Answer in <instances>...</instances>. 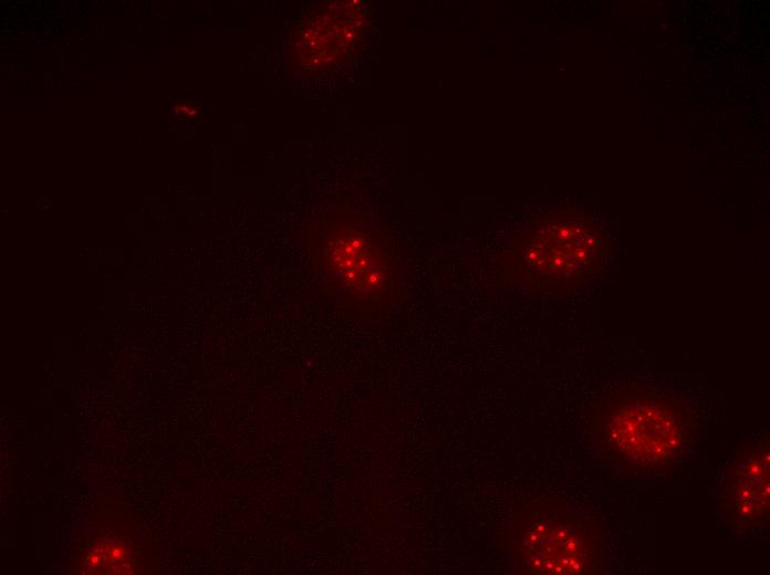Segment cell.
Masks as SVG:
<instances>
[{
  "mask_svg": "<svg viewBox=\"0 0 770 575\" xmlns=\"http://www.w3.org/2000/svg\"><path fill=\"white\" fill-rule=\"evenodd\" d=\"M323 244L321 271L345 303L372 307L392 295L394 261L371 234L347 226L330 234Z\"/></svg>",
  "mask_w": 770,
  "mask_h": 575,
  "instance_id": "cell-3",
  "label": "cell"
},
{
  "mask_svg": "<svg viewBox=\"0 0 770 575\" xmlns=\"http://www.w3.org/2000/svg\"><path fill=\"white\" fill-rule=\"evenodd\" d=\"M512 555L523 574L591 573L602 556L597 520L560 503H532L514 518Z\"/></svg>",
  "mask_w": 770,
  "mask_h": 575,
  "instance_id": "cell-2",
  "label": "cell"
},
{
  "mask_svg": "<svg viewBox=\"0 0 770 575\" xmlns=\"http://www.w3.org/2000/svg\"><path fill=\"white\" fill-rule=\"evenodd\" d=\"M769 443L755 442L740 448L725 470L719 501L721 513L739 531L769 524Z\"/></svg>",
  "mask_w": 770,
  "mask_h": 575,
  "instance_id": "cell-4",
  "label": "cell"
},
{
  "mask_svg": "<svg viewBox=\"0 0 770 575\" xmlns=\"http://www.w3.org/2000/svg\"><path fill=\"white\" fill-rule=\"evenodd\" d=\"M693 418L686 402L663 389L616 394L596 415L597 441L617 463L635 472L668 470L691 440Z\"/></svg>",
  "mask_w": 770,
  "mask_h": 575,
  "instance_id": "cell-1",
  "label": "cell"
},
{
  "mask_svg": "<svg viewBox=\"0 0 770 575\" xmlns=\"http://www.w3.org/2000/svg\"><path fill=\"white\" fill-rule=\"evenodd\" d=\"M361 15L350 4L326 3L298 27L293 50L302 66L330 70L337 66L354 46L361 30Z\"/></svg>",
  "mask_w": 770,
  "mask_h": 575,
  "instance_id": "cell-5",
  "label": "cell"
},
{
  "mask_svg": "<svg viewBox=\"0 0 770 575\" xmlns=\"http://www.w3.org/2000/svg\"><path fill=\"white\" fill-rule=\"evenodd\" d=\"M594 251L592 234L584 226L559 222L538 233L520 260L535 279L570 281L587 271Z\"/></svg>",
  "mask_w": 770,
  "mask_h": 575,
  "instance_id": "cell-6",
  "label": "cell"
}]
</instances>
